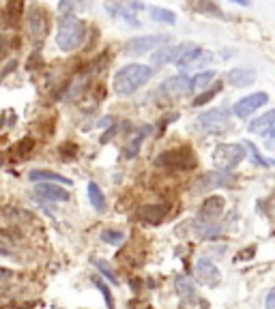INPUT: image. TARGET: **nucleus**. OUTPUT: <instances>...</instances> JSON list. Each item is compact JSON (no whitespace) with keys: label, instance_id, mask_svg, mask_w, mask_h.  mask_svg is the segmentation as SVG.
Returning a JSON list of instances; mask_svg holds the SVG:
<instances>
[{"label":"nucleus","instance_id":"ddd939ff","mask_svg":"<svg viewBox=\"0 0 275 309\" xmlns=\"http://www.w3.org/2000/svg\"><path fill=\"white\" fill-rule=\"evenodd\" d=\"M224 206H226V200L222 195H209L198 211L200 224H211L213 219H217L224 213Z\"/></svg>","mask_w":275,"mask_h":309},{"label":"nucleus","instance_id":"79ce46f5","mask_svg":"<svg viewBox=\"0 0 275 309\" xmlns=\"http://www.w3.org/2000/svg\"><path fill=\"white\" fill-rule=\"evenodd\" d=\"M264 305H266V309H275V290H271L269 294H266Z\"/></svg>","mask_w":275,"mask_h":309},{"label":"nucleus","instance_id":"5701e85b","mask_svg":"<svg viewBox=\"0 0 275 309\" xmlns=\"http://www.w3.org/2000/svg\"><path fill=\"white\" fill-rule=\"evenodd\" d=\"M5 13H7V22L18 24L22 20V15H24V0H7Z\"/></svg>","mask_w":275,"mask_h":309},{"label":"nucleus","instance_id":"cd10ccee","mask_svg":"<svg viewBox=\"0 0 275 309\" xmlns=\"http://www.w3.org/2000/svg\"><path fill=\"white\" fill-rule=\"evenodd\" d=\"M93 264L99 268V273L106 277V279L110 281V283H114V286H118V277H116V273L112 271V266L106 262V260H99V258H93Z\"/></svg>","mask_w":275,"mask_h":309},{"label":"nucleus","instance_id":"7ed1b4c3","mask_svg":"<svg viewBox=\"0 0 275 309\" xmlns=\"http://www.w3.org/2000/svg\"><path fill=\"white\" fill-rule=\"evenodd\" d=\"M157 168H166V170H191L196 168V155L193 150L183 146V148H174V150H166L155 159Z\"/></svg>","mask_w":275,"mask_h":309},{"label":"nucleus","instance_id":"6ab92c4d","mask_svg":"<svg viewBox=\"0 0 275 309\" xmlns=\"http://www.w3.org/2000/svg\"><path fill=\"white\" fill-rule=\"evenodd\" d=\"M275 125V110H269L262 116H258L256 121L249 123V131L252 133H260V136H266L271 131V127Z\"/></svg>","mask_w":275,"mask_h":309},{"label":"nucleus","instance_id":"dca6fc26","mask_svg":"<svg viewBox=\"0 0 275 309\" xmlns=\"http://www.w3.org/2000/svg\"><path fill=\"white\" fill-rule=\"evenodd\" d=\"M256 80V71L254 69H230L228 75H226V82L230 86H239V88H243V86H252Z\"/></svg>","mask_w":275,"mask_h":309},{"label":"nucleus","instance_id":"393cba45","mask_svg":"<svg viewBox=\"0 0 275 309\" xmlns=\"http://www.w3.org/2000/svg\"><path fill=\"white\" fill-rule=\"evenodd\" d=\"M215 80V71H202V73L191 77V90H207Z\"/></svg>","mask_w":275,"mask_h":309},{"label":"nucleus","instance_id":"58836bf2","mask_svg":"<svg viewBox=\"0 0 275 309\" xmlns=\"http://www.w3.org/2000/svg\"><path fill=\"white\" fill-rule=\"evenodd\" d=\"M9 52V35H0V58Z\"/></svg>","mask_w":275,"mask_h":309},{"label":"nucleus","instance_id":"a878e982","mask_svg":"<svg viewBox=\"0 0 275 309\" xmlns=\"http://www.w3.org/2000/svg\"><path fill=\"white\" fill-rule=\"evenodd\" d=\"M151 18L159 22V24H168V26H174L176 24V15L170 9H161V7H151Z\"/></svg>","mask_w":275,"mask_h":309},{"label":"nucleus","instance_id":"aec40b11","mask_svg":"<svg viewBox=\"0 0 275 309\" xmlns=\"http://www.w3.org/2000/svg\"><path fill=\"white\" fill-rule=\"evenodd\" d=\"M174 292L181 298L183 296H191V294H196V283L191 281L189 275H176L174 277Z\"/></svg>","mask_w":275,"mask_h":309},{"label":"nucleus","instance_id":"f704fd0d","mask_svg":"<svg viewBox=\"0 0 275 309\" xmlns=\"http://www.w3.org/2000/svg\"><path fill=\"white\" fill-rule=\"evenodd\" d=\"M32 146H35V142H32L30 138L28 140H22L20 144H18V155H28L30 150H32Z\"/></svg>","mask_w":275,"mask_h":309},{"label":"nucleus","instance_id":"c9c22d12","mask_svg":"<svg viewBox=\"0 0 275 309\" xmlns=\"http://www.w3.org/2000/svg\"><path fill=\"white\" fill-rule=\"evenodd\" d=\"M254 251H256V247L252 245V247H247V249H243V251H239V256L234 258V260H237V262H241V260H252Z\"/></svg>","mask_w":275,"mask_h":309},{"label":"nucleus","instance_id":"a19ab883","mask_svg":"<svg viewBox=\"0 0 275 309\" xmlns=\"http://www.w3.org/2000/svg\"><path fill=\"white\" fill-rule=\"evenodd\" d=\"M127 9H129V11H142V9H144V3H140V0H129V3H127Z\"/></svg>","mask_w":275,"mask_h":309},{"label":"nucleus","instance_id":"c756f323","mask_svg":"<svg viewBox=\"0 0 275 309\" xmlns=\"http://www.w3.org/2000/svg\"><path fill=\"white\" fill-rule=\"evenodd\" d=\"M181 309H209V303L204 298H200L196 294H191V296H183L181 300Z\"/></svg>","mask_w":275,"mask_h":309},{"label":"nucleus","instance_id":"9b49d317","mask_svg":"<svg viewBox=\"0 0 275 309\" xmlns=\"http://www.w3.org/2000/svg\"><path fill=\"white\" fill-rule=\"evenodd\" d=\"M189 92H191V77L187 75L170 77L157 90V94H164V97H183V94H189Z\"/></svg>","mask_w":275,"mask_h":309},{"label":"nucleus","instance_id":"9d476101","mask_svg":"<svg viewBox=\"0 0 275 309\" xmlns=\"http://www.w3.org/2000/svg\"><path fill=\"white\" fill-rule=\"evenodd\" d=\"M168 213H170L168 204H144L138 209L135 219L140 221V224H147V226H159L161 221L168 217Z\"/></svg>","mask_w":275,"mask_h":309},{"label":"nucleus","instance_id":"4468645a","mask_svg":"<svg viewBox=\"0 0 275 309\" xmlns=\"http://www.w3.org/2000/svg\"><path fill=\"white\" fill-rule=\"evenodd\" d=\"M183 47H185V43L155 50V54L151 56V65L153 67H164V65H168V62H176V58H179L181 52H183Z\"/></svg>","mask_w":275,"mask_h":309},{"label":"nucleus","instance_id":"423d86ee","mask_svg":"<svg viewBox=\"0 0 275 309\" xmlns=\"http://www.w3.org/2000/svg\"><path fill=\"white\" fill-rule=\"evenodd\" d=\"M170 41L168 35H149V37H135V39H129L125 43V54L129 56H140V54H147L151 50H157L159 45H166Z\"/></svg>","mask_w":275,"mask_h":309},{"label":"nucleus","instance_id":"ea45409f","mask_svg":"<svg viewBox=\"0 0 275 309\" xmlns=\"http://www.w3.org/2000/svg\"><path fill=\"white\" fill-rule=\"evenodd\" d=\"M15 67H18V60H9V65H5V69H3V71H0V82H3V80H5V77H7V75H9V73H11V71H13Z\"/></svg>","mask_w":275,"mask_h":309},{"label":"nucleus","instance_id":"4c0bfd02","mask_svg":"<svg viewBox=\"0 0 275 309\" xmlns=\"http://www.w3.org/2000/svg\"><path fill=\"white\" fill-rule=\"evenodd\" d=\"M78 153V146L76 144H62L60 146V155H64V157H74Z\"/></svg>","mask_w":275,"mask_h":309},{"label":"nucleus","instance_id":"72a5a7b5","mask_svg":"<svg viewBox=\"0 0 275 309\" xmlns=\"http://www.w3.org/2000/svg\"><path fill=\"white\" fill-rule=\"evenodd\" d=\"M80 5V0H60L58 3V11L62 15H69V13H74V9Z\"/></svg>","mask_w":275,"mask_h":309},{"label":"nucleus","instance_id":"c85d7f7f","mask_svg":"<svg viewBox=\"0 0 275 309\" xmlns=\"http://www.w3.org/2000/svg\"><path fill=\"white\" fill-rule=\"evenodd\" d=\"M220 90H222V84H211V88H209V90H202V94H198V97L193 99L191 106H193V108L204 106V103L211 101V99H213V97H215V94L220 92Z\"/></svg>","mask_w":275,"mask_h":309},{"label":"nucleus","instance_id":"c03bdc74","mask_svg":"<svg viewBox=\"0 0 275 309\" xmlns=\"http://www.w3.org/2000/svg\"><path fill=\"white\" fill-rule=\"evenodd\" d=\"M112 125H114V118H112V116L101 118V123H99V127H112Z\"/></svg>","mask_w":275,"mask_h":309},{"label":"nucleus","instance_id":"2f4dec72","mask_svg":"<svg viewBox=\"0 0 275 309\" xmlns=\"http://www.w3.org/2000/svg\"><path fill=\"white\" fill-rule=\"evenodd\" d=\"M93 283L97 288H99V292L103 294V298H106V305H108V309H114V298H112V294H110V288L103 283V279L101 277H93Z\"/></svg>","mask_w":275,"mask_h":309},{"label":"nucleus","instance_id":"412c9836","mask_svg":"<svg viewBox=\"0 0 275 309\" xmlns=\"http://www.w3.org/2000/svg\"><path fill=\"white\" fill-rule=\"evenodd\" d=\"M106 11L110 13V15H114V18H123L129 26H140V22L135 20V15H133V11H129V9H125V7H120V5H112V3H108L106 5Z\"/></svg>","mask_w":275,"mask_h":309},{"label":"nucleus","instance_id":"4be33fe9","mask_svg":"<svg viewBox=\"0 0 275 309\" xmlns=\"http://www.w3.org/2000/svg\"><path fill=\"white\" fill-rule=\"evenodd\" d=\"M88 200H91V204L95 206L97 213L106 211V195H103V191L97 183H88Z\"/></svg>","mask_w":275,"mask_h":309},{"label":"nucleus","instance_id":"f3484780","mask_svg":"<svg viewBox=\"0 0 275 309\" xmlns=\"http://www.w3.org/2000/svg\"><path fill=\"white\" fill-rule=\"evenodd\" d=\"M37 195L47 197V200H56V202H67L69 200V191H67V189H62L60 185H52V183L37 185Z\"/></svg>","mask_w":275,"mask_h":309},{"label":"nucleus","instance_id":"bb28decb","mask_svg":"<svg viewBox=\"0 0 275 309\" xmlns=\"http://www.w3.org/2000/svg\"><path fill=\"white\" fill-rule=\"evenodd\" d=\"M243 146H245V150H249V155H252V161H254L256 165H260V168H269V165H275V161L264 159L262 153L252 144V142H243Z\"/></svg>","mask_w":275,"mask_h":309},{"label":"nucleus","instance_id":"7c9ffc66","mask_svg":"<svg viewBox=\"0 0 275 309\" xmlns=\"http://www.w3.org/2000/svg\"><path fill=\"white\" fill-rule=\"evenodd\" d=\"M101 241L108 243V245H120V243L125 241V234L120 232V230L108 228V230H103V232H101Z\"/></svg>","mask_w":275,"mask_h":309},{"label":"nucleus","instance_id":"b1692460","mask_svg":"<svg viewBox=\"0 0 275 309\" xmlns=\"http://www.w3.org/2000/svg\"><path fill=\"white\" fill-rule=\"evenodd\" d=\"M151 131H153V127H149V125H147V127H142L140 133H138V136L131 140V144H129V146L125 148V157H127V159H133V157L138 155V150H140V146H142V140L147 138Z\"/></svg>","mask_w":275,"mask_h":309},{"label":"nucleus","instance_id":"473e14b6","mask_svg":"<svg viewBox=\"0 0 275 309\" xmlns=\"http://www.w3.org/2000/svg\"><path fill=\"white\" fill-rule=\"evenodd\" d=\"M198 11L215 15V18H224V13L217 9V5H213V0H200V3H198Z\"/></svg>","mask_w":275,"mask_h":309},{"label":"nucleus","instance_id":"a211bd4d","mask_svg":"<svg viewBox=\"0 0 275 309\" xmlns=\"http://www.w3.org/2000/svg\"><path fill=\"white\" fill-rule=\"evenodd\" d=\"M30 180H35V183H58V185H64V187L71 185V180L67 176H62V174H58V172H50V170H32Z\"/></svg>","mask_w":275,"mask_h":309},{"label":"nucleus","instance_id":"f03ea898","mask_svg":"<svg viewBox=\"0 0 275 309\" xmlns=\"http://www.w3.org/2000/svg\"><path fill=\"white\" fill-rule=\"evenodd\" d=\"M86 26L82 20H78L74 13L64 15L58 24V35H56V43L62 52H74L84 43Z\"/></svg>","mask_w":275,"mask_h":309},{"label":"nucleus","instance_id":"20e7f679","mask_svg":"<svg viewBox=\"0 0 275 309\" xmlns=\"http://www.w3.org/2000/svg\"><path fill=\"white\" fill-rule=\"evenodd\" d=\"M247 150L243 144H217L213 150V161L220 170H234L245 159Z\"/></svg>","mask_w":275,"mask_h":309},{"label":"nucleus","instance_id":"39448f33","mask_svg":"<svg viewBox=\"0 0 275 309\" xmlns=\"http://www.w3.org/2000/svg\"><path fill=\"white\" fill-rule=\"evenodd\" d=\"M198 125L207 133H215V136H220V133L230 129V110L228 108L209 110V112L198 116Z\"/></svg>","mask_w":275,"mask_h":309},{"label":"nucleus","instance_id":"e433bc0d","mask_svg":"<svg viewBox=\"0 0 275 309\" xmlns=\"http://www.w3.org/2000/svg\"><path fill=\"white\" fill-rule=\"evenodd\" d=\"M39 62H41V56H39V52H32V56H30V58H28V62H26V69L35 71Z\"/></svg>","mask_w":275,"mask_h":309},{"label":"nucleus","instance_id":"a18cd8bd","mask_svg":"<svg viewBox=\"0 0 275 309\" xmlns=\"http://www.w3.org/2000/svg\"><path fill=\"white\" fill-rule=\"evenodd\" d=\"M9 253V249H5V247H0V256H7Z\"/></svg>","mask_w":275,"mask_h":309},{"label":"nucleus","instance_id":"f257e3e1","mask_svg":"<svg viewBox=\"0 0 275 309\" xmlns=\"http://www.w3.org/2000/svg\"><path fill=\"white\" fill-rule=\"evenodd\" d=\"M153 77V69L147 65H127L114 75V90L118 94H133L140 86H144Z\"/></svg>","mask_w":275,"mask_h":309},{"label":"nucleus","instance_id":"2eb2a0df","mask_svg":"<svg viewBox=\"0 0 275 309\" xmlns=\"http://www.w3.org/2000/svg\"><path fill=\"white\" fill-rule=\"evenodd\" d=\"M232 187L234 185V174L230 170H222V172H211L207 176H202L198 189L202 187Z\"/></svg>","mask_w":275,"mask_h":309},{"label":"nucleus","instance_id":"1a4fd4ad","mask_svg":"<svg viewBox=\"0 0 275 309\" xmlns=\"http://www.w3.org/2000/svg\"><path fill=\"white\" fill-rule=\"evenodd\" d=\"M196 279L202 283V286H209V288H213L220 283L222 279V273H220V268L215 266L213 262V258H200L198 262H196Z\"/></svg>","mask_w":275,"mask_h":309},{"label":"nucleus","instance_id":"37998d69","mask_svg":"<svg viewBox=\"0 0 275 309\" xmlns=\"http://www.w3.org/2000/svg\"><path fill=\"white\" fill-rule=\"evenodd\" d=\"M266 146H269L271 150L275 148V125L271 127V131H269V140H266Z\"/></svg>","mask_w":275,"mask_h":309},{"label":"nucleus","instance_id":"6e6552de","mask_svg":"<svg viewBox=\"0 0 275 309\" xmlns=\"http://www.w3.org/2000/svg\"><path fill=\"white\" fill-rule=\"evenodd\" d=\"M266 103H269V94L266 92H254V94H247V97L239 99L237 103H234L232 112L239 118H247V116H252L258 108L266 106Z\"/></svg>","mask_w":275,"mask_h":309},{"label":"nucleus","instance_id":"0eeeda50","mask_svg":"<svg viewBox=\"0 0 275 309\" xmlns=\"http://www.w3.org/2000/svg\"><path fill=\"white\" fill-rule=\"evenodd\" d=\"M211 60V54L207 50H202L196 43H185L181 56L176 58L174 65L181 67V69H187V67H200V65H207Z\"/></svg>","mask_w":275,"mask_h":309},{"label":"nucleus","instance_id":"f8f14e48","mask_svg":"<svg viewBox=\"0 0 275 309\" xmlns=\"http://www.w3.org/2000/svg\"><path fill=\"white\" fill-rule=\"evenodd\" d=\"M28 30L35 41H43L47 37V13L41 7H32L28 11Z\"/></svg>","mask_w":275,"mask_h":309}]
</instances>
